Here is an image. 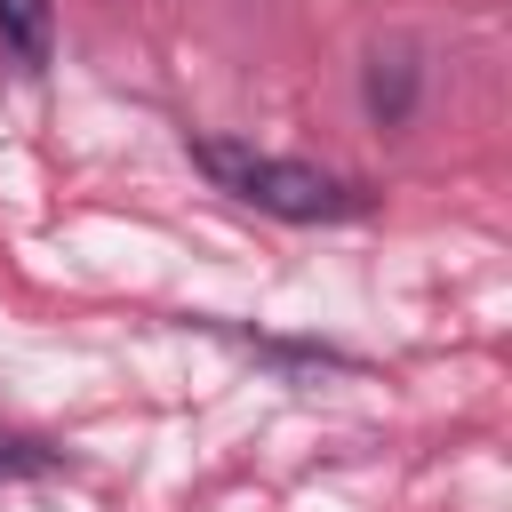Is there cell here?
<instances>
[{
    "mask_svg": "<svg viewBox=\"0 0 512 512\" xmlns=\"http://www.w3.org/2000/svg\"><path fill=\"white\" fill-rule=\"evenodd\" d=\"M184 160H192L224 200H240V208H256V216H272V224H352V216L376 208V192H368L360 176H336V168H320V160L264 152V144H248V136H208V128H192V136H184Z\"/></svg>",
    "mask_w": 512,
    "mask_h": 512,
    "instance_id": "1",
    "label": "cell"
},
{
    "mask_svg": "<svg viewBox=\"0 0 512 512\" xmlns=\"http://www.w3.org/2000/svg\"><path fill=\"white\" fill-rule=\"evenodd\" d=\"M416 96H424V64H416V48H408V40L368 48V64H360V104H368V120H376V128H408Z\"/></svg>",
    "mask_w": 512,
    "mask_h": 512,
    "instance_id": "2",
    "label": "cell"
},
{
    "mask_svg": "<svg viewBox=\"0 0 512 512\" xmlns=\"http://www.w3.org/2000/svg\"><path fill=\"white\" fill-rule=\"evenodd\" d=\"M0 56L16 72L56 64V0H0Z\"/></svg>",
    "mask_w": 512,
    "mask_h": 512,
    "instance_id": "3",
    "label": "cell"
},
{
    "mask_svg": "<svg viewBox=\"0 0 512 512\" xmlns=\"http://www.w3.org/2000/svg\"><path fill=\"white\" fill-rule=\"evenodd\" d=\"M0 472H64V448L24 440V432H0Z\"/></svg>",
    "mask_w": 512,
    "mask_h": 512,
    "instance_id": "4",
    "label": "cell"
}]
</instances>
